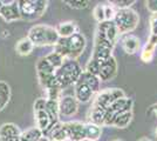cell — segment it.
<instances>
[{
	"label": "cell",
	"mask_w": 157,
	"mask_h": 141,
	"mask_svg": "<svg viewBox=\"0 0 157 141\" xmlns=\"http://www.w3.org/2000/svg\"><path fill=\"white\" fill-rule=\"evenodd\" d=\"M21 19L35 20L41 18L47 10L48 1L46 0H21L18 1Z\"/></svg>",
	"instance_id": "obj_5"
},
{
	"label": "cell",
	"mask_w": 157,
	"mask_h": 141,
	"mask_svg": "<svg viewBox=\"0 0 157 141\" xmlns=\"http://www.w3.org/2000/svg\"><path fill=\"white\" fill-rule=\"evenodd\" d=\"M114 24L117 27L120 35H127L131 33L140 22V17L136 11L131 8L125 10H116V13L114 17Z\"/></svg>",
	"instance_id": "obj_4"
},
{
	"label": "cell",
	"mask_w": 157,
	"mask_h": 141,
	"mask_svg": "<svg viewBox=\"0 0 157 141\" xmlns=\"http://www.w3.org/2000/svg\"><path fill=\"white\" fill-rule=\"evenodd\" d=\"M132 106H134V101L127 96L115 101L110 107L105 109V119H103L102 126H113L116 116L121 113L132 111Z\"/></svg>",
	"instance_id": "obj_6"
},
{
	"label": "cell",
	"mask_w": 157,
	"mask_h": 141,
	"mask_svg": "<svg viewBox=\"0 0 157 141\" xmlns=\"http://www.w3.org/2000/svg\"><path fill=\"white\" fill-rule=\"evenodd\" d=\"M38 79H39L40 85L44 88L51 89V88H61L58 84L55 73H36Z\"/></svg>",
	"instance_id": "obj_19"
},
{
	"label": "cell",
	"mask_w": 157,
	"mask_h": 141,
	"mask_svg": "<svg viewBox=\"0 0 157 141\" xmlns=\"http://www.w3.org/2000/svg\"><path fill=\"white\" fill-rule=\"evenodd\" d=\"M136 1L135 0H113L109 4L116 7L117 10H125V8H130L131 5H134Z\"/></svg>",
	"instance_id": "obj_31"
},
{
	"label": "cell",
	"mask_w": 157,
	"mask_h": 141,
	"mask_svg": "<svg viewBox=\"0 0 157 141\" xmlns=\"http://www.w3.org/2000/svg\"><path fill=\"white\" fill-rule=\"evenodd\" d=\"M33 48H34V45L33 42L28 38H22L21 40H19L15 45V51L17 53L22 55V57H26V55H29L32 53Z\"/></svg>",
	"instance_id": "obj_21"
},
{
	"label": "cell",
	"mask_w": 157,
	"mask_h": 141,
	"mask_svg": "<svg viewBox=\"0 0 157 141\" xmlns=\"http://www.w3.org/2000/svg\"><path fill=\"white\" fill-rule=\"evenodd\" d=\"M42 136H44L42 132L35 126V127H32L22 132L19 138V141H38Z\"/></svg>",
	"instance_id": "obj_23"
},
{
	"label": "cell",
	"mask_w": 157,
	"mask_h": 141,
	"mask_svg": "<svg viewBox=\"0 0 157 141\" xmlns=\"http://www.w3.org/2000/svg\"><path fill=\"white\" fill-rule=\"evenodd\" d=\"M82 72L83 71L78 61L73 59H66L63 65L55 72V76L61 89L72 86L73 84L75 85L80 79Z\"/></svg>",
	"instance_id": "obj_3"
},
{
	"label": "cell",
	"mask_w": 157,
	"mask_h": 141,
	"mask_svg": "<svg viewBox=\"0 0 157 141\" xmlns=\"http://www.w3.org/2000/svg\"><path fill=\"white\" fill-rule=\"evenodd\" d=\"M155 48H156L155 46H152V45L147 42L143 48V51H142V53H141V59H142V61H144V62H150L152 60V58H154V54H155Z\"/></svg>",
	"instance_id": "obj_29"
},
{
	"label": "cell",
	"mask_w": 157,
	"mask_h": 141,
	"mask_svg": "<svg viewBox=\"0 0 157 141\" xmlns=\"http://www.w3.org/2000/svg\"><path fill=\"white\" fill-rule=\"evenodd\" d=\"M156 136H157V128H156Z\"/></svg>",
	"instance_id": "obj_41"
},
{
	"label": "cell",
	"mask_w": 157,
	"mask_h": 141,
	"mask_svg": "<svg viewBox=\"0 0 157 141\" xmlns=\"http://www.w3.org/2000/svg\"><path fill=\"white\" fill-rule=\"evenodd\" d=\"M38 141H51V140H49L48 138H46V136H42V138H40Z\"/></svg>",
	"instance_id": "obj_37"
},
{
	"label": "cell",
	"mask_w": 157,
	"mask_h": 141,
	"mask_svg": "<svg viewBox=\"0 0 157 141\" xmlns=\"http://www.w3.org/2000/svg\"><path fill=\"white\" fill-rule=\"evenodd\" d=\"M36 73H55L56 69L49 64V61L46 59V57L41 58L36 64Z\"/></svg>",
	"instance_id": "obj_27"
},
{
	"label": "cell",
	"mask_w": 157,
	"mask_h": 141,
	"mask_svg": "<svg viewBox=\"0 0 157 141\" xmlns=\"http://www.w3.org/2000/svg\"><path fill=\"white\" fill-rule=\"evenodd\" d=\"M4 5V1H0V11H1V7Z\"/></svg>",
	"instance_id": "obj_39"
},
{
	"label": "cell",
	"mask_w": 157,
	"mask_h": 141,
	"mask_svg": "<svg viewBox=\"0 0 157 141\" xmlns=\"http://www.w3.org/2000/svg\"><path fill=\"white\" fill-rule=\"evenodd\" d=\"M65 127L68 140L82 141L86 139V123H82L80 121H69L65 122Z\"/></svg>",
	"instance_id": "obj_10"
},
{
	"label": "cell",
	"mask_w": 157,
	"mask_h": 141,
	"mask_svg": "<svg viewBox=\"0 0 157 141\" xmlns=\"http://www.w3.org/2000/svg\"><path fill=\"white\" fill-rule=\"evenodd\" d=\"M93 15L95 18V20L100 22H103L105 21V4H98L96 6L94 7V11H93Z\"/></svg>",
	"instance_id": "obj_30"
},
{
	"label": "cell",
	"mask_w": 157,
	"mask_h": 141,
	"mask_svg": "<svg viewBox=\"0 0 157 141\" xmlns=\"http://www.w3.org/2000/svg\"><path fill=\"white\" fill-rule=\"evenodd\" d=\"M94 94L95 93L93 92L92 88L89 87L86 82L78 79V82L74 86V96L78 100V102H82V104L89 102L93 99Z\"/></svg>",
	"instance_id": "obj_14"
},
{
	"label": "cell",
	"mask_w": 157,
	"mask_h": 141,
	"mask_svg": "<svg viewBox=\"0 0 157 141\" xmlns=\"http://www.w3.org/2000/svg\"><path fill=\"white\" fill-rule=\"evenodd\" d=\"M125 94L121 88H107L105 91H100L96 94V98L94 100L93 106L94 107L102 108V109H107L109 108L118 99L124 98Z\"/></svg>",
	"instance_id": "obj_7"
},
{
	"label": "cell",
	"mask_w": 157,
	"mask_h": 141,
	"mask_svg": "<svg viewBox=\"0 0 157 141\" xmlns=\"http://www.w3.org/2000/svg\"><path fill=\"white\" fill-rule=\"evenodd\" d=\"M78 109V102L73 95L61 96L59 100V111L60 115L63 116H73L76 114Z\"/></svg>",
	"instance_id": "obj_12"
},
{
	"label": "cell",
	"mask_w": 157,
	"mask_h": 141,
	"mask_svg": "<svg viewBox=\"0 0 157 141\" xmlns=\"http://www.w3.org/2000/svg\"><path fill=\"white\" fill-rule=\"evenodd\" d=\"M138 141H152V140H150V139H147V138H142V139H140Z\"/></svg>",
	"instance_id": "obj_38"
},
{
	"label": "cell",
	"mask_w": 157,
	"mask_h": 141,
	"mask_svg": "<svg viewBox=\"0 0 157 141\" xmlns=\"http://www.w3.org/2000/svg\"><path fill=\"white\" fill-rule=\"evenodd\" d=\"M27 38L34 46H54L59 42L60 37L56 28L48 25H35L28 31Z\"/></svg>",
	"instance_id": "obj_2"
},
{
	"label": "cell",
	"mask_w": 157,
	"mask_h": 141,
	"mask_svg": "<svg viewBox=\"0 0 157 141\" xmlns=\"http://www.w3.org/2000/svg\"><path fill=\"white\" fill-rule=\"evenodd\" d=\"M56 32L59 34L60 39H66L78 33V27L74 21H65L59 24V26L56 27Z\"/></svg>",
	"instance_id": "obj_17"
},
{
	"label": "cell",
	"mask_w": 157,
	"mask_h": 141,
	"mask_svg": "<svg viewBox=\"0 0 157 141\" xmlns=\"http://www.w3.org/2000/svg\"><path fill=\"white\" fill-rule=\"evenodd\" d=\"M96 33L101 34L102 37H105L107 40L111 42L113 45H115L118 40L120 33L117 31V27L114 24V21H103L100 22L98 25Z\"/></svg>",
	"instance_id": "obj_9"
},
{
	"label": "cell",
	"mask_w": 157,
	"mask_h": 141,
	"mask_svg": "<svg viewBox=\"0 0 157 141\" xmlns=\"http://www.w3.org/2000/svg\"><path fill=\"white\" fill-rule=\"evenodd\" d=\"M87 45V41L83 34L76 33L66 38V39H60L59 42L55 45V52L59 53L61 57L65 59H73L75 60L81 54L83 53Z\"/></svg>",
	"instance_id": "obj_1"
},
{
	"label": "cell",
	"mask_w": 157,
	"mask_h": 141,
	"mask_svg": "<svg viewBox=\"0 0 157 141\" xmlns=\"http://www.w3.org/2000/svg\"><path fill=\"white\" fill-rule=\"evenodd\" d=\"M82 141H94V140H90V139H87V138H86V139H83Z\"/></svg>",
	"instance_id": "obj_40"
},
{
	"label": "cell",
	"mask_w": 157,
	"mask_h": 141,
	"mask_svg": "<svg viewBox=\"0 0 157 141\" xmlns=\"http://www.w3.org/2000/svg\"><path fill=\"white\" fill-rule=\"evenodd\" d=\"M66 4L72 8H75V10H83V8L88 7L89 1H86V0H69V1H66Z\"/></svg>",
	"instance_id": "obj_33"
},
{
	"label": "cell",
	"mask_w": 157,
	"mask_h": 141,
	"mask_svg": "<svg viewBox=\"0 0 157 141\" xmlns=\"http://www.w3.org/2000/svg\"><path fill=\"white\" fill-rule=\"evenodd\" d=\"M46 59L49 61V64H51V65H52L53 67L55 68L56 71H58V69L63 65V62H65V60H66L63 57H61V55H60L59 53H56L55 51L52 52V53L47 54Z\"/></svg>",
	"instance_id": "obj_28"
},
{
	"label": "cell",
	"mask_w": 157,
	"mask_h": 141,
	"mask_svg": "<svg viewBox=\"0 0 157 141\" xmlns=\"http://www.w3.org/2000/svg\"><path fill=\"white\" fill-rule=\"evenodd\" d=\"M51 141H67L68 135L65 127V122H58L46 135Z\"/></svg>",
	"instance_id": "obj_18"
},
{
	"label": "cell",
	"mask_w": 157,
	"mask_h": 141,
	"mask_svg": "<svg viewBox=\"0 0 157 141\" xmlns=\"http://www.w3.org/2000/svg\"><path fill=\"white\" fill-rule=\"evenodd\" d=\"M0 141H5V140H2V139H0Z\"/></svg>",
	"instance_id": "obj_42"
},
{
	"label": "cell",
	"mask_w": 157,
	"mask_h": 141,
	"mask_svg": "<svg viewBox=\"0 0 157 141\" xmlns=\"http://www.w3.org/2000/svg\"><path fill=\"white\" fill-rule=\"evenodd\" d=\"M101 134H102V127L101 126H98L96 123H93V122L86 123V138L87 139L96 141L100 139Z\"/></svg>",
	"instance_id": "obj_24"
},
{
	"label": "cell",
	"mask_w": 157,
	"mask_h": 141,
	"mask_svg": "<svg viewBox=\"0 0 157 141\" xmlns=\"http://www.w3.org/2000/svg\"><path fill=\"white\" fill-rule=\"evenodd\" d=\"M80 80H82L83 82H86L89 87L93 89V92L95 94H98L100 92V87H101V80H100V78L96 76V75H93V74L88 73V72H86L83 71L82 74H81V76H80Z\"/></svg>",
	"instance_id": "obj_20"
},
{
	"label": "cell",
	"mask_w": 157,
	"mask_h": 141,
	"mask_svg": "<svg viewBox=\"0 0 157 141\" xmlns=\"http://www.w3.org/2000/svg\"><path fill=\"white\" fill-rule=\"evenodd\" d=\"M20 128L12 122H7L0 126V139L5 141H19L21 135Z\"/></svg>",
	"instance_id": "obj_15"
},
{
	"label": "cell",
	"mask_w": 157,
	"mask_h": 141,
	"mask_svg": "<svg viewBox=\"0 0 157 141\" xmlns=\"http://www.w3.org/2000/svg\"><path fill=\"white\" fill-rule=\"evenodd\" d=\"M0 17L7 22H12V21L21 19L18 1H8V2L4 1V5L0 11Z\"/></svg>",
	"instance_id": "obj_13"
},
{
	"label": "cell",
	"mask_w": 157,
	"mask_h": 141,
	"mask_svg": "<svg viewBox=\"0 0 157 141\" xmlns=\"http://www.w3.org/2000/svg\"><path fill=\"white\" fill-rule=\"evenodd\" d=\"M11 99V87L5 81L0 80V111L6 107Z\"/></svg>",
	"instance_id": "obj_22"
},
{
	"label": "cell",
	"mask_w": 157,
	"mask_h": 141,
	"mask_svg": "<svg viewBox=\"0 0 157 141\" xmlns=\"http://www.w3.org/2000/svg\"><path fill=\"white\" fill-rule=\"evenodd\" d=\"M141 47V41L136 35L127 34L122 39V48L127 54H135Z\"/></svg>",
	"instance_id": "obj_16"
},
{
	"label": "cell",
	"mask_w": 157,
	"mask_h": 141,
	"mask_svg": "<svg viewBox=\"0 0 157 141\" xmlns=\"http://www.w3.org/2000/svg\"><path fill=\"white\" fill-rule=\"evenodd\" d=\"M115 141H122V140H115Z\"/></svg>",
	"instance_id": "obj_43"
},
{
	"label": "cell",
	"mask_w": 157,
	"mask_h": 141,
	"mask_svg": "<svg viewBox=\"0 0 157 141\" xmlns=\"http://www.w3.org/2000/svg\"><path fill=\"white\" fill-rule=\"evenodd\" d=\"M145 6H147L148 11L151 14L157 13V0H147L145 1Z\"/></svg>",
	"instance_id": "obj_35"
},
{
	"label": "cell",
	"mask_w": 157,
	"mask_h": 141,
	"mask_svg": "<svg viewBox=\"0 0 157 141\" xmlns=\"http://www.w3.org/2000/svg\"><path fill=\"white\" fill-rule=\"evenodd\" d=\"M131 120H132V111L130 112H124V113H121L120 115L116 116V119L114 120L113 126H115L116 128H127L130 125Z\"/></svg>",
	"instance_id": "obj_25"
},
{
	"label": "cell",
	"mask_w": 157,
	"mask_h": 141,
	"mask_svg": "<svg viewBox=\"0 0 157 141\" xmlns=\"http://www.w3.org/2000/svg\"><path fill=\"white\" fill-rule=\"evenodd\" d=\"M150 37L148 39V44H150L152 46H157V13L151 14L150 19Z\"/></svg>",
	"instance_id": "obj_26"
},
{
	"label": "cell",
	"mask_w": 157,
	"mask_h": 141,
	"mask_svg": "<svg viewBox=\"0 0 157 141\" xmlns=\"http://www.w3.org/2000/svg\"><path fill=\"white\" fill-rule=\"evenodd\" d=\"M148 112H149V113H154L155 116H157V104L150 106V108H149V111H148Z\"/></svg>",
	"instance_id": "obj_36"
},
{
	"label": "cell",
	"mask_w": 157,
	"mask_h": 141,
	"mask_svg": "<svg viewBox=\"0 0 157 141\" xmlns=\"http://www.w3.org/2000/svg\"><path fill=\"white\" fill-rule=\"evenodd\" d=\"M100 65H101L100 61L90 59V60L88 61L87 66H86V72H88V73H90V74H93V75H96V76H98V71H100Z\"/></svg>",
	"instance_id": "obj_32"
},
{
	"label": "cell",
	"mask_w": 157,
	"mask_h": 141,
	"mask_svg": "<svg viewBox=\"0 0 157 141\" xmlns=\"http://www.w3.org/2000/svg\"><path fill=\"white\" fill-rule=\"evenodd\" d=\"M116 73H117V62L114 57H111L108 60L101 62L98 76L101 81H109L115 78Z\"/></svg>",
	"instance_id": "obj_11"
},
{
	"label": "cell",
	"mask_w": 157,
	"mask_h": 141,
	"mask_svg": "<svg viewBox=\"0 0 157 141\" xmlns=\"http://www.w3.org/2000/svg\"><path fill=\"white\" fill-rule=\"evenodd\" d=\"M115 8L113 5H105V21H113L114 20V17H115Z\"/></svg>",
	"instance_id": "obj_34"
},
{
	"label": "cell",
	"mask_w": 157,
	"mask_h": 141,
	"mask_svg": "<svg viewBox=\"0 0 157 141\" xmlns=\"http://www.w3.org/2000/svg\"><path fill=\"white\" fill-rule=\"evenodd\" d=\"M114 46L111 42L105 39V37H102L101 34H95V44H94V51H93L92 59L100 62L108 60L109 58L113 57V49Z\"/></svg>",
	"instance_id": "obj_8"
}]
</instances>
